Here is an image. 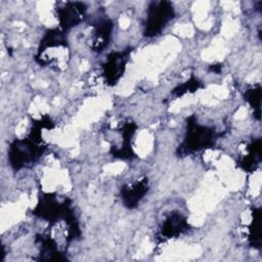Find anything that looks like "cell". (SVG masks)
Masks as SVG:
<instances>
[{"label": "cell", "mask_w": 262, "mask_h": 262, "mask_svg": "<svg viewBox=\"0 0 262 262\" xmlns=\"http://www.w3.org/2000/svg\"><path fill=\"white\" fill-rule=\"evenodd\" d=\"M42 154V148L36 145L34 139L15 140L9 149V161L11 166L18 170L34 163Z\"/></svg>", "instance_id": "obj_1"}, {"label": "cell", "mask_w": 262, "mask_h": 262, "mask_svg": "<svg viewBox=\"0 0 262 262\" xmlns=\"http://www.w3.org/2000/svg\"><path fill=\"white\" fill-rule=\"evenodd\" d=\"M174 15L173 7L169 2L152 3L148 8L146 19V36L158 35Z\"/></svg>", "instance_id": "obj_2"}, {"label": "cell", "mask_w": 262, "mask_h": 262, "mask_svg": "<svg viewBox=\"0 0 262 262\" xmlns=\"http://www.w3.org/2000/svg\"><path fill=\"white\" fill-rule=\"evenodd\" d=\"M188 128L189 131H187L184 141L186 150H199L214 143V132L212 130L194 123H189Z\"/></svg>", "instance_id": "obj_3"}, {"label": "cell", "mask_w": 262, "mask_h": 262, "mask_svg": "<svg viewBox=\"0 0 262 262\" xmlns=\"http://www.w3.org/2000/svg\"><path fill=\"white\" fill-rule=\"evenodd\" d=\"M127 62L126 52H114L112 53L104 64V76L107 83L114 85L121 78L124 73Z\"/></svg>", "instance_id": "obj_4"}, {"label": "cell", "mask_w": 262, "mask_h": 262, "mask_svg": "<svg viewBox=\"0 0 262 262\" xmlns=\"http://www.w3.org/2000/svg\"><path fill=\"white\" fill-rule=\"evenodd\" d=\"M85 8L82 3H68L64 7L58 9V17L60 26L69 29L76 26L82 20Z\"/></svg>", "instance_id": "obj_5"}, {"label": "cell", "mask_w": 262, "mask_h": 262, "mask_svg": "<svg viewBox=\"0 0 262 262\" xmlns=\"http://www.w3.org/2000/svg\"><path fill=\"white\" fill-rule=\"evenodd\" d=\"M147 190L146 181H138L122 189V199L126 206L132 208L143 198Z\"/></svg>", "instance_id": "obj_6"}, {"label": "cell", "mask_w": 262, "mask_h": 262, "mask_svg": "<svg viewBox=\"0 0 262 262\" xmlns=\"http://www.w3.org/2000/svg\"><path fill=\"white\" fill-rule=\"evenodd\" d=\"M187 223L185 219L179 215L174 214L169 216L162 226V234L165 238H171L181 234L184 230H186Z\"/></svg>", "instance_id": "obj_7"}, {"label": "cell", "mask_w": 262, "mask_h": 262, "mask_svg": "<svg viewBox=\"0 0 262 262\" xmlns=\"http://www.w3.org/2000/svg\"><path fill=\"white\" fill-rule=\"evenodd\" d=\"M112 28L113 26L110 21H102L99 24V27L97 26L91 39V47L94 50H102V48L107 44L111 37Z\"/></svg>", "instance_id": "obj_8"}]
</instances>
